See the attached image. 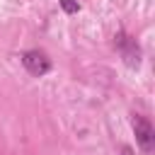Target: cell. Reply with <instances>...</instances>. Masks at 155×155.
<instances>
[{
	"label": "cell",
	"instance_id": "cell-1",
	"mask_svg": "<svg viewBox=\"0 0 155 155\" xmlns=\"http://www.w3.org/2000/svg\"><path fill=\"white\" fill-rule=\"evenodd\" d=\"M22 63H24V68H27L31 75H36V78H41V75H46V73L51 70L48 56H46L44 51H39V48L24 51V53H22Z\"/></svg>",
	"mask_w": 155,
	"mask_h": 155
},
{
	"label": "cell",
	"instance_id": "cell-2",
	"mask_svg": "<svg viewBox=\"0 0 155 155\" xmlns=\"http://www.w3.org/2000/svg\"><path fill=\"white\" fill-rule=\"evenodd\" d=\"M133 133H136L138 145L145 153H153V148H155V131H153V126H150V121L145 116H138V114L133 116Z\"/></svg>",
	"mask_w": 155,
	"mask_h": 155
},
{
	"label": "cell",
	"instance_id": "cell-3",
	"mask_svg": "<svg viewBox=\"0 0 155 155\" xmlns=\"http://www.w3.org/2000/svg\"><path fill=\"white\" fill-rule=\"evenodd\" d=\"M116 44H119V48H121V53H124V58H126V63L128 65H138V46H136V41L133 39H128L126 34H119L116 36Z\"/></svg>",
	"mask_w": 155,
	"mask_h": 155
},
{
	"label": "cell",
	"instance_id": "cell-4",
	"mask_svg": "<svg viewBox=\"0 0 155 155\" xmlns=\"http://www.w3.org/2000/svg\"><path fill=\"white\" fill-rule=\"evenodd\" d=\"M58 2H61V7H63L68 15H75V12L80 10V5H78L75 0H58Z\"/></svg>",
	"mask_w": 155,
	"mask_h": 155
},
{
	"label": "cell",
	"instance_id": "cell-5",
	"mask_svg": "<svg viewBox=\"0 0 155 155\" xmlns=\"http://www.w3.org/2000/svg\"><path fill=\"white\" fill-rule=\"evenodd\" d=\"M121 155H136V153H133L128 145H124V148H121Z\"/></svg>",
	"mask_w": 155,
	"mask_h": 155
}]
</instances>
